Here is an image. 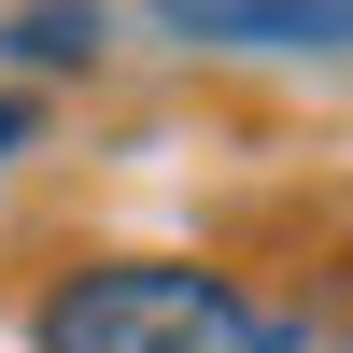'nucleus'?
Segmentation results:
<instances>
[{"label":"nucleus","instance_id":"obj_1","mask_svg":"<svg viewBox=\"0 0 353 353\" xmlns=\"http://www.w3.org/2000/svg\"><path fill=\"white\" fill-rule=\"evenodd\" d=\"M28 353H297V325L254 311L226 269H184V254H99V269H57V283H43Z\"/></svg>","mask_w":353,"mask_h":353},{"label":"nucleus","instance_id":"obj_2","mask_svg":"<svg viewBox=\"0 0 353 353\" xmlns=\"http://www.w3.org/2000/svg\"><path fill=\"white\" fill-rule=\"evenodd\" d=\"M141 14L212 57H353V0H141Z\"/></svg>","mask_w":353,"mask_h":353},{"label":"nucleus","instance_id":"obj_3","mask_svg":"<svg viewBox=\"0 0 353 353\" xmlns=\"http://www.w3.org/2000/svg\"><path fill=\"white\" fill-rule=\"evenodd\" d=\"M99 57H113V0H14L0 14V71H28V85H71Z\"/></svg>","mask_w":353,"mask_h":353},{"label":"nucleus","instance_id":"obj_4","mask_svg":"<svg viewBox=\"0 0 353 353\" xmlns=\"http://www.w3.org/2000/svg\"><path fill=\"white\" fill-rule=\"evenodd\" d=\"M28 141H43V99H28V85H0V156H28Z\"/></svg>","mask_w":353,"mask_h":353}]
</instances>
